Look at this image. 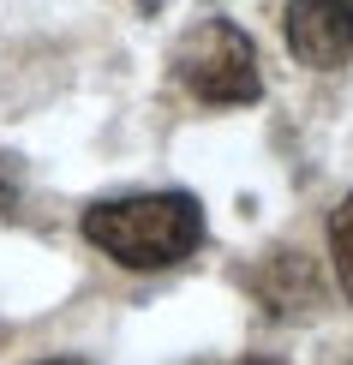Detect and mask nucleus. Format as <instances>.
Instances as JSON below:
<instances>
[{"instance_id": "nucleus-1", "label": "nucleus", "mask_w": 353, "mask_h": 365, "mask_svg": "<svg viewBox=\"0 0 353 365\" xmlns=\"http://www.w3.org/2000/svg\"><path fill=\"white\" fill-rule=\"evenodd\" d=\"M84 240L120 269H174L204 246V204L192 192H132L84 210Z\"/></svg>"}, {"instance_id": "nucleus-6", "label": "nucleus", "mask_w": 353, "mask_h": 365, "mask_svg": "<svg viewBox=\"0 0 353 365\" xmlns=\"http://www.w3.org/2000/svg\"><path fill=\"white\" fill-rule=\"evenodd\" d=\"M19 197H24V174H19V162H12V156H0V216H12Z\"/></svg>"}, {"instance_id": "nucleus-7", "label": "nucleus", "mask_w": 353, "mask_h": 365, "mask_svg": "<svg viewBox=\"0 0 353 365\" xmlns=\"http://www.w3.org/2000/svg\"><path fill=\"white\" fill-rule=\"evenodd\" d=\"M240 365H282V359H275V354H245Z\"/></svg>"}, {"instance_id": "nucleus-8", "label": "nucleus", "mask_w": 353, "mask_h": 365, "mask_svg": "<svg viewBox=\"0 0 353 365\" xmlns=\"http://www.w3.org/2000/svg\"><path fill=\"white\" fill-rule=\"evenodd\" d=\"M42 365H84V359H42Z\"/></svg>"}, {"instance_id": "nucleus-2", "label": "nucleus", "mask_w": 353, "mask_h": 365, "mask_svg": "<svg viewBox=\"0 0 353 365\" xmlns=\"http://www.w3.org/2000/svg\"><path fill=\"white\" fill-rule=\"evenodd\" d=\"M174 78L192 102L204 108H252L264 96V72H257V42L234 19H204L180 36L174 48Z\"/></svg>"}, {"instance_id": "nucleus-4", "label": "nucleus", "mask_w": 353, "mask_h": 365, "mask_svg": "<svg viewBox=\"0 0 353 365\" xmlns=\"http://www.w3.org/2000/svg\"><path fill=\"white\" fill-rule=\"evenodd\" d=\"M257 299L270 306V317H312L324 306V282H317V264L294 246L270 252L264 269H257Z\"/></svg>"}, {"instance_id": "nucleus-5", "label": "nucleus", "mask_w": 353, "mask_h": 365, "mask_svg": "<svg viewBox=\"0 0 353 365\" xmlns=\"http://www.w3.org/2000/svg\"><path fill=\"white\" fill-rule=\"evenodd\" d=\"M329 257H335V282L353 299V192L329 210Z\"/></svg>"}, {"instance_id": "nucleus-3", "label": "nucleus", "mask_w": 353, "mask_h": 365, "mask_svg": "<svg viewBox=\"0 0 353 365\" xmlns=\"http://www.w3.org/2000/svg\"><path fill=\"white\" fill-rule=\"evenodd\" d=\"M287 54L335 72L353 60V0H287Z\"/></svg>"}]
</instances>
